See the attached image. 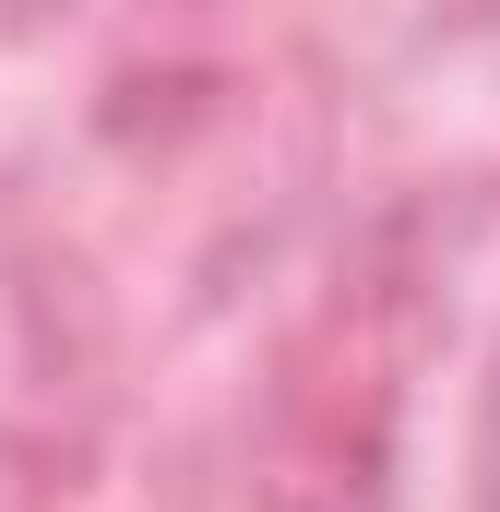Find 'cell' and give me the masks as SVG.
Segmentation results:
<instances>
[{"label": "cell", "instance_id": "1", "mask_svg": "<svg viewBox=\"0 0 500 512\" xmlns=\"http://www.w3.org/2000/svg\"><path fill=\"white\" fill-rule=\"evenodd\" d=\"M477 465H489V512H500V382H489V453Z\"/></svg>", "mask_w": 500, "mask_h": 512}]
</instances>
